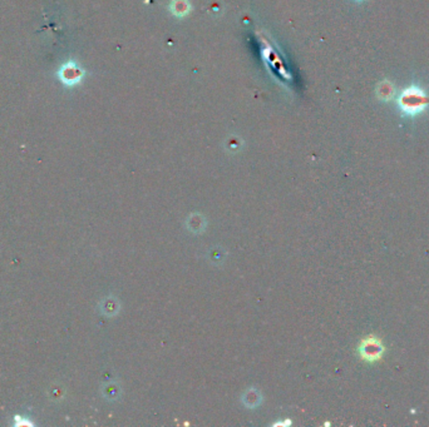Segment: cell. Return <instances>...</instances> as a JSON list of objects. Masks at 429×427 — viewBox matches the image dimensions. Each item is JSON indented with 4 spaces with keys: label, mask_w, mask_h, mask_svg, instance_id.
Here are the masks:
<instances>
[{
    "label": "cell",
    "mask_w": 429,
    "mask_h": 427,
    "mask_svg": "<svg viewBox=\"0 0 429 427\" xmlns=\"http://www.w3.org/2000/svg\"><path fill=\"white\" fill-rule=\"evenodd\" d=\"M260 395L258 393V391L256 390H250L247 391L246 395H245L244 398V403L245 405H247L250 407V409H252V407H255V406H258L259 403H260Z\"/></svg>",
    "instance_id": "7a4b0ae2"
},
{
    "label": "cell",
    "mask_w": 429,
    "mask_h": 427,
    "mask_svg": "<svg viewBox=\"0 0 429 427\" xmlns=\"http://www.w3.org/2000/svg\"><path fill=\"white\" fill-rule=\"evenodd\" d=\"M424 103H426V99L423 98V94H422L421 91L409 89V91H407L403 94L402 107L408 113L419 112L423 108Z\"/></svg>",
    "instance_id": "6da1fadb"
}]
</instances>
